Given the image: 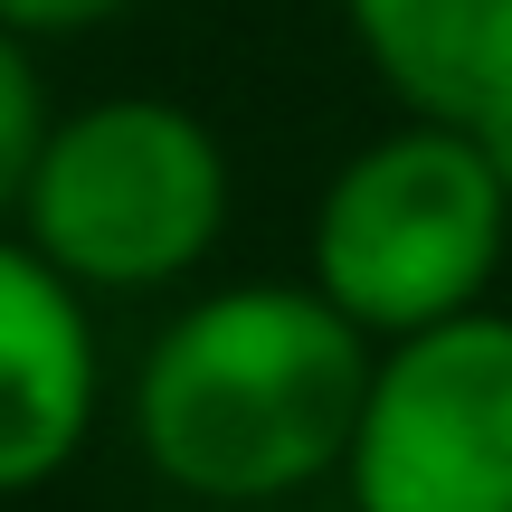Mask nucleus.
Instances as JSON below:
<instances>
[{
    "label": "nucleus",
    "mask_w": 512,
    "mask_h": 512,
    "mask_svg": "<svg viewBox=\"0 0 512 512\" xmlns=\"http://www.w3.org/2000/svg\"><path fill=\"white\" fill-rule=\"evenodd\" d=\"M370 351L380 342L313 285H209L133 370V446L181 503L209 512H266L342 484Z\"/></svg>",
    "instance_id": "1"
},
{
    "label": "nucleus",
    "mask_w": 512,
    "mask_h": 512,
    "mask_svg": "<svg viewBox=\"0 0 512 512\" xmlns=\"http://www.w3.org/2000/svg\"><path fill=\"white\" fill-rule=\"evenodd\" d=\"M228 143L171 95H95L57 114L19 190V238L76 294H171L228 238Z\"/></svg>",
    "instance_id": "2"
},
{
    "label": "nucleus",
    "mask_w": 512,
    "mask_h": 512,
    "mask_svg": "<svg viewBox=\"0 0 512 512\" xmlns=\"http://www.w3.org/2000/svg\"><path fill=\"white\" fill-rule=\"evenodd\" d=\"M503 247H512V200L484 171L475 133L399 114L323 181L304 228V285L332 313H351L370 342H399L446 313L494 304Z\"/></svg>",
    "instance_id": "3"
},
{
    "label": "nucleus",
    "mask_w": 512,
    "mask_h": 512,
    "mask_svg": "<svg viewBox=\"0 0 512 512\" xmlns=\"http://www.w3.org/2000/svg\"><path fill=\"white\" fill-rule=\"evenodd\" d=\"M351 512H512V313L475 304L370 351Z\"/></svg>",
    "instance_id": "4"
},
{
    "label": "nucleus",
    "mask_w": 512,
    "mask_h": 512,
    "mask_svg": "<svg viewBox=\"0 0 512 512\" xmlns=\"http://www.w3.org/2000/svg\"><path fill=\"white\" fill-rule=\"evenodd\" d=\"M105 408L95 294H76L19 228H0V503L57 484Z\"/></svg>",
    "instance_id": "5"
},
{
    "label": "nucleus",
    "mask_w": 512,
    "mask_h": 512,
    "mask_svg": "<svg viewBox=\"0 0 512 512\" xmlns=\"http://www.w3.org/2000/svg\"><path fill=\"white\" fill-rule=\"evenodd\" d=\"M342 29L399 114L475 124L512 95V0H342Z\"/></svg>",
    "instance_id": "6"
},
{
    "label": "nucleus",
    "mask_w": 512,
    "mask_h": 512,
    "mask_svg": "<svg viewBox=\"0 0 512 512\" xmlns=\"http://www.w3.org/2000/svg\"><path fill=\"white\" fill-rule=\"evenodd\" d=\"M48 124H57V105H48V76H38V48L19 29H0V228L19 219V190L38 171Z\"/></svg>",
    "instance_id": "7"
},
{
    "label": "nucleus",
    "mask_w": 512,
    "mask_h": 512,
    "mask_svg": "<svg viewBox=\"0 0 512 512\" xmlns=\"http://www.w3.org/2000/svg\"><path fill=\"white\" fill-rule=\"evenodd\" d=\"M133 0H0V29H19L38 48V38H86L105 29V19H124Z\"/></svg>",
    "instance_id": "8"
},
{
    "label": "nucleus",
    "mask_w": 512,
    "mask_h": 512,
    "mask_svg": "<svg viewBox=\"0 0 512 512\" xmlns=\"http://www.w3.org/2000/svg\"><path fill=\"white\" fill-rule=\"evenodd\" d=\"M465 133H475L484 171H494V181H503V200H512V95H494V105H484V114H475Z\"/></svg>",
    "instance_id": "9"
}]
</instances>
